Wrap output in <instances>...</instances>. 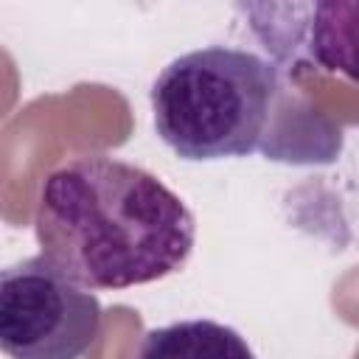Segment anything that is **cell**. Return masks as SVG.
<instances>
[{"label": "cell", "mask_w": 359, "mask_h": 359, "mask_svg": "<svg viewBox=\"0 0 359 359\" xmlns=\"http://www.w3.org/2000/svg\"><path fill=\"white\" fill-rule=\"evenodd\" d=\"M306 50L331 73L359 84V0H323L306 6Z\"/></svg>", "instance_id": "5"}, {"label": "cell", "mask_w": 359, "mask_h": 359, "mask_svg": "<svg viewBox=\"0 0 359 359\" xmlns=\"http://www.w3.org/2000/svg\"><path fill=\"white\" fill-rule=\"evenodd\" d=\"M135 359H255V353L236 328L199 317L151 328Z\"/></svg>", "instance_id": "4"}, {"label": "cell", "mask_w": 359, "mask_h": 359, "mask_svg": "<svg viewBox=\"0 0 359 359\" xmlns=\"http://www.w3.org/2000/svg\"><path fill=\"white\" fill-rule=\"evenodd\" d=\"M101 317L98 297L42 252L0 275V348L8 359H81Z\"/></svg>", "instance_id": "3"}, {"label": "cell", "mask_w": 359, "mask_h": 359, "mask_svg": "<svg viewBox=\"0 0 359 359\" xmlns=\"http://www.w3.org/2000/svg\"><path fill=\"white\" fill-rule=\"evenodd\" d=\"M275 62L230 45H208L171 59L151 84L160 140L182 160L266 154L280 98Z\"/></svg>", "instance_id": "2"}, {"label": "cell", "mask_w": 359, "mask_h": 359, "mask_svg": "<svg viewBox=\"0 0 359 359\" xmlns=\"http://www.w3.org/2000/svg\"><path fill=\"white\" fill-rule=\"evenodd\" d=\"M34 233L42 255L81 286L129 289L182 269L196 219L151 171L87 154L42 180Z\"/></svg>", "instance_id": "1"}]
</instances>
